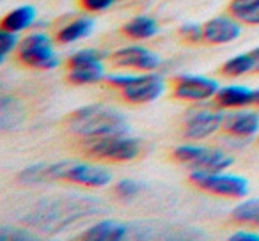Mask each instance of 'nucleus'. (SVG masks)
I'll return each mask as SVG.
<instances>
[{
	"label": "nucleus",
	"mask_w": 259,
	"mask_h": 241,
	"mask_svg": "<svg viewBox=\"0 0 259 241\" xmlns=\"http://www.w3.org/2000/svg\"><path fill=\"white\" fill-rule=\"evenodd\" d=\"M250 55H252V59H254V71L259 73V46L254 48V50L250 52Z\"/></svg>",
	"instance_id": "nucleus-31"
},
{
	"label": "nucleus",
	"mask_w": 259,
	"mask_h": 241,
	"mask_svg": "<svg viewBox=\"0 0 259 241\" xmlns=\"http://www.w3.org/2000/svg\"><path fill=\"white\" fill-rule=\"evenodd\" d=\"M132 236V225L117 220H101L82 234L87 241H122Z\"/></svg>",
	"instance_id": "nucleus-14"
},
{
	"label": "nucleus",
	"mask_w": 259,
	"mask_h": 241,
	"mask_svg": "<svg viewBox=\"0 0 259 241\" xmlns=\"http://www.w3.org/2000/svg\"><path fill=\"white\" fill-rule=\"evenodd\" d=\"M174 158L178 162L190 165L192 170L204 172H224L233 165V156L220 149L201 148V146H180L174 149Z\"/></svg>",
	"instance_id": "nucleus-4"
},
{
	"label": "nucleus",
	"mask_w": 259,
	"mask_h": 241,
	"mask_svg": "<svg viewBox=\"0 0 259 241\" xmlns=\"http://www.w3.org/2000/svg\"><path fill=\"white\" fill-rule=\"evenodd\" d=\"M224 128L233 137H240V138L252 137V135H255L259 131V115L254 110L236 108L234 112L226 115Z\"/></svg>",
	"instance_id": "nucleus-12"
},
{
	"label": "nucleus",
	"mask_w": 259,
	"mask_h": 241,
	"mask_svg": "<svg viewBox=\"0 0 259 241\" xmlns=\"http://www.w3.org/2000/svg\"><path fill=\"white\" fill-rule=\"evenodd\" d=\"M115 2H117V0H80L82 8L87 9V11H93V13L107 11V9L112 8Z\"/></svg>",
	"instance_id": "nucleus-29"
},
{
	"label": "nucleus",
	"mask_w": 259,
	"mask_h": 241,
	"mask_svg": "<svg viewBox=\"0 0 259 241\" xmlns=\"http://www.w3.org/2000/svg\"><path fill=\"white\" fill-rule=\"evenodd\" d=\"M69 162H59V163H34L22 170L18 176V181L23 184H41L47 181L54 179H64L66 169Z\"/></svg>",
	"instance_id": "nucleus-15"
},
{
	"label": "nucleus",
	"mask_w": 259,
	"mask_h": 241,
	"mask_svg": "<svg viewBox=\"0 0 259 241\" xmlns=\"http://www.w3.org/2000/svg\"><path fill=\"white\" fill-rule=\"evenodd\" d=\"M112 62L119 68H132L139 71H155L160 66V57L144 46H126L112 55Z\"/></svg>",
	"instance_id": "nucleus-11"
},
{
	"label": "nucleus",
	"mask_w": 259,
	"mask_h": 241,
	"mask_svg": "<svg viewBox=\"0 0 259 241\" xmlns=\"http://www.w3.org/2000/svg\"><path fill=\"white\" fill-rule=\"evenodd\" d=\"M36 22V9L32 6H20L15 11L8 13L2 20V29L11 32H23Z\"/></svg>",
	"instance_id": "nucleus-19"
},
{
	"label": "nucleus",
	"mask_w": 259,
	"mask_h": 241,
	"mask_svg": "<svg viewBox=\"0 0 259 241\" xmlns=\"http://www.w3.org/2000/svg\"><path fill=\"white\" fill-rule=\"evenodd\" d=\"M94 30V20L91 18H76L73 22H69L68 25H64L57 32V41L59 43H76V41L87 37Z\"/></svg>",
	"instance_id": "nucleus-20"
},
{
	"label": "nucleus",
	"mask_w": 259,
	"mask_h": 241,
	"mask_svg": "<svg viewBox=\"0 0 259 241\" xmlns=\"http://www.w3.org/2000/svg\"><path fill=\"white\" fill-rule=\"evenodd\" d=\"M255 90V105L259 107V89H254Z\"/></svg>",
	"instance_id": "nucleus-32"
},
{
	"label": "nucleus",
	"mask_w": 259,
	"mask_h": 241,
	"mask_svg": "<svg viewBox=\"0 0 259 241\" xmlns=\"http://www.w3.org/2000/svg\"><path fill=\"white\" fill-rule=\"evenodd\" d=\"M241 27L236 20L227 18V16H219L206 22L204 25V41L211 44H227L233 43L240 37Z\"/></svg>",
	"instance_id": "nucleus-13"
},
{
	"label": "nucleus",
	"mask_w": 259,
	"mask_h": 241,
	"mask_svg": "<svg viewBox=\"0 0 259 241\" xmlns=\"http://www.w3.org/2000/svg\"><path fill=\"white\" fill-rule=\"evenodd\" d=\"M142 191V184L137 179H121L115 184V195L121 201H132V199L139 197Z\"/></svg>",
	"instance_id": "nucleus-25"
},
{
	"label": "nucleus",
	"mask_w": 259,
	"mask_h": 241,
	"mask_svg": "<svg viewBox=\"0 0 259 241\" xmlns=\"http://www.w3.org/2000/svg\"><path fill=\"white\" fill-rule=\"evenodd\" d=\"M219 83L213 78L199 75H181L174 80V96L185 101H206L219 92Z\"/></svg>",
	"instance_id": "nucleus-8"
},
{
	"label": "nucleus",
	"mask_w": 259,
	"mask_h": 241,
	"mask_svg": "<svg viewBox=\"0 0 259 241\" xmlns=\"http://www.w3.org/2000/svg\"><path fill=\"white\" fill-rule=\"evenodd\" d=\"M215 98L217 103L224 108H245L255 105V90L245 85L220 87Z\"/></svg>",
	"instance_id": "nucleus-16"
},
{
	"label": "nucleus",
	"mask_w": 259,
	"mask_h": 241,
	"mask_svg": "<svg viewBox=\"0 0 259 241\" xmlns=\"http://www.w3.org/2000/svg\"><path fill=\"white\" fill-rule=\"evenodd\" d=\"M66 181H71L80 186L87 188H103L110 184L112 174L103 165H91V163H76L69 162L64 174Z\"/></svg>",
	"instance_id": "nucleus-9"
},
{
	"label": "nucleus",
	"mask_w": 259,
	"mask_h": 241,
	"mask_svg": "<svg viewBox=\"0 0 259 241\" xmlns=\"http://www.w3.org/2000/svg\"><path fill=\"white\" fill-rule=\"evenodd\" d=\"M252 71H254V59H252L250 52L248 54L234 55L227 62H224L222 66V73L227 76H241Z\"/></svg>",
	"instance_id": "nucleus-23"
},
{
	"label": "nucleus",
	"mask_w": 259,
	"mask_h": 241,
	"mask_svg": "<svg viewBox=\"0 0 259 241\" xmlns=\"http://www.w3.org/2000/svg\"><path fill=\"white\" fill-rule=\"evenodd\" d=\"M18 59L25 66L37 69H54L59 66V55L54 50V43L47 34H30L20 43Z\"/></svg>",
	"instance_id": "nucleus-7"
},
{
	"label": "nucleus",
	"mask_w": 259,
	"mask_h": 241,
	"mask_svg": "<svg viewBox=\"0 0 259 241\" xmlns=\"http://www.w3.org/2000/svg\"><path fill=\"white\" fill-rule=\"evenodd\" d=\"M25 117L23 107L18 103V100L11 96L0 98V130L9 131L15 130Z\"/></svg>",
	"instance_id": "nucleus-17"
},
{
	"label": "nucleus",
	"mask_w": 259,
	"mask_h": 241,
	"mask_svg": "<svg viewBox=\"0 0 259 241\" xmlns=\"http://www.w3.org/2000/svg\"><path fill=\"white\" fill-rule=\"evenodd\" d=\"M229 239L231 241H259V234L248 232V230H240V232H234Z\"/></svg>",
	"instance_id": "nucleus-30"
},
{
	"label": "nucleus",
	"mask_w": 259,
	"mask_h": 241,
	"mask_svg": "<svg viewBox=\"0 0 259 241\" xmlns=\"http://www.w3.org/2000/svg\"><path fill=\"white\" fill-rule=\"evenodd\" d=\"M105 76V69L101 61L94 62H82V64H71L69 66V82L85 85V83L100 82Z\"/></svg>",
	"instance_id": "nucleus-18"
},
{
	"label": "nucleus",
	"mask_w": 259,
	"mask_h": 241,
	"mask_svg": "<svg viewBox=\"0 0 259 241\" xmlns=\"http://www.w3.org/2000/svg\"><path fill=\"white\" fill-rule=\"evenodd\" d=\"M107 80L110 85L121 90L126 101L135 105L151 103L165 90L163 76L153 71H144V75H112Z\"/></svg>",
	"instance_id": "nucleus-3"
},
{
	"label": "nucleus",
	"mask_w": 259,
	"mask_h": 241,
	"mask_svg": "<svg viewBox=\"0 0 259 241\" xmlns=\"http://www.w3.org/2000/svg\"><path fill=\"white\" fill-rule=\"evenodd\" d=\"M226 115L217 110H201L192 114L185 123V137L192 140H201L209 135L217 133L220 126H224Z\"/></svg>",
	"instance_id": "nucleus-10"
},
{
	"label": "nucleus",
	"mask_w": 259,
	"mask_h": 241,
	"mask_svg": "<svg viewBox=\"0 0 259 241\" xmlns=\"http://www.w3.org/2000/svg\"><path fill=\"white\" fill-rule=\"evenodd\" d=\"M229 11L238 22L259 25V0H231Z\"/></svg>",
	"instance_id": "nucleus-22"
},
{
	"label": "nucleus",
	"mask_w": 259,
	"mask_h": 241,
	"mask_svg": "<svg viewBox=\"0 0 259 241\" xmlns=\"http://www.w3.org/2000/svg\"><path fill=\"white\" fill-rule=\"evenodd\" d=\"M190 181L197 188L220 195V197L240 199L248 194V181L241 176L224 172H204V170H192Z\"/></svg>",
	"instance_id": "nucleus-5"
},
{
	"label": "nucleus",
	"mask_w": 259,
	"mask_h": 241,
	"mask_svg": "<svg viewBox=\"0 0 259 241\" xmlns=\"http://www.w3.org/2000/svg\"><path fill=\"white\" fill-rule=\"evenodd\" d=\"M122 32L132 39H149L158 32V23L149 16H135L122 27Z\"/></svg>",
	"instance_id": "nucleus-21"
},
{
	"label": "nucleus",
	"mask_w": 259,
	"mask_h": 241,
	"mask_svg": "<svg viewBox=\"0 0 259 241\" xmlns=\"http://www.w3.org/2000/svg\"><path fill=\"white\" fill-rule=\"evenodd\" d=\"M233 218L236 222L259 225V199H248V201L238 204L233 209Z\"/></svg>",
	"instance_id": "nucleus-24"
},
{
	"label": "nucleus",
	"mask_w": 259,
	"mask_h": 241,
	"mask_svg": "<svg viewBox=\"0 0 259 241\" xmlns=\"http://www.w3.org/2000/svg\"><path fill=\"white\" fill-rule=\"evenodd\" d=\"M16 46H18V36H16V32H11V30H6V29L0 30V62H4L6 57Z\"/></svg>",
	"instance_id": "nucleus-26"
},
{
	"label": "nucleus",
	"mask_w": 259,
	"mask_h": 241,
	"mask_svg": "<svg viewBox=\"0 0 259 241\" xmlns=\"http://www.w3.org/2000/svg\"><path fill=\"white\" fill-rule=\"evenodd\" d=\"M93 158L108 160V162H130L141 155V142L128 135H114V137L98 138L89 142L87 149Z\"/></svg>",
	"instance_id": "nucleus-6"
},
{
	"label": "nucleus",
	"mask_w": 259,
	"mask_h": 241,
	"mask_svg": "<svg viewBox=\"0 0 259 241\" xmlns=\"http://www.w3.org/2000/svg\"><path fill=\"white\" fill-rule=\"evenodd\" d=\"M101 201L91 195H59L36 202L23 215V222L41 232L55 234L66 230L78 220L98 215L101 211Z\"/></svg>",
	"instance_id": "nucleus-1"
},
{
	"label": "nucleus",
	"mask_w": 259,
	"mask_h": 241,
	"mask_svg": "<svg viewBox=\"0 0 259 241\" xmlns=\"http://www.w3.org/2000/svg\"><path fill=\"white\" fill-rule=\"evenodd\" d=\"M68 128L87 140L128 133V119L117 108L107 105H89L75 110L68 119Z\"/></svg>",
	"instance_id": "nucleus-2"
},
{
	"label": "nucleus",
	"mask_w": 259,
	"mask_h": 241,
	"mask_svg": "<svg viewBox=\"0 0 259 241\" xmlns=\"http://www.w3.org/2000/svg\"><path fill=\"white\" fill-rule=\"evenodd\" d=\"M180 36L188 43H199L204 39V27H201L199 23H185L180 27Z\"/></svg>",
	"instance_id": "nucleus-28"
},
{
	"label": "nucleus",
	"mask_w": 259,
	"mask_h": 241,
	"mask_svg": "<svg viewBox=\"0 0 259 241\" xmlns=\"http://www.w3.org/2000/svg\"><path fill=\"white\" fill-rule=\"evenodd\" d=\"M0 239L2 241H29L36 239L29 230L20 229V227H11V225H2L0 227Z\"/></svg>",
	"instance_id": "nucleus-27"
}]
</instances>
